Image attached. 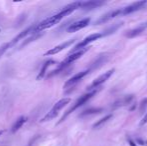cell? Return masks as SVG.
Segmentation results:
<instances>
[{"instance_id": "52a82bcc", "label": "cell", "mask_w": 147, "mask_h": 146, "mask_svg": "<svg viewBox=\"0 0 147 146\" xmlns=\"http://www.w3.org/2000/svg\"><path fill=\"white\" fill-rule=\"evenodd\" d=\"M90 70H84V71H81V72H78L77 74H75L73 77H71L69 80H67L66 82L64 83V88H70V87L74 86L76 83H78L81 79L83 78L84 76H86L87 74L89 73Z\"/></svg>"}, {"instance_id": "5b68a950", "label": "cell", "mask_w": 147, "mask_h": 146, "mask_svg": "<svg viewBox=\"0 0 147 146\" xmlns=\"http://www.w3.org/2000/svg\"><path fill=\"white\" fill-rule=\"evenodd\" d=\"M113 72H114V69H110V70H108V71H106L105 73H103L102 75H100L99 77H97V78L95 79V80H93V82L88 86V90L97 88L98 86H100L102 83H104L106 80H108V79L111 77Z\"/></svg>"}, {"instance_id": "7a4b0ae2", "label": "cell", "mask_w": 147, "mask_h": 146, "mask_svg": "<svg viewBox=\"0 0 147 146\" xmlns=\"http://www.w3.org/2000/svg\"><path fill=\"white\" fill-rule=\"evenodd\" d=\"M69 102H70V98H62L59 101H57L54 104V106L51 108V110L42 117L40 122H46V121H50V120H52V119H54L55 117L58 115L59 111L62 108H64Z\"/></svg>"}, {"instance_id": "ac0fdd59", "label": "cell", "mask_w": 147, "mask_h": 146, "mask_svg": "<svg viewBox=\"0 0 147 146\" xmlns=\"http://www.w3.org/2000/svg\"><path fill=\"white\" fill-rule=\"evenodd\" d=\"M121 25H122V23L118 24V25H114V26H112V27H110L109 29L105 30V31H104V33H102V36H107V35H109V34L114 33V32H115L116 30L118 29V28L121 27Z\"/></svg>"}, {"instance_id": "e0dca14e", "label": "cell", "mask_w": 147, "mask_h": 146, "mask_svg": "<svg viewBox=\"0 0 147 146\" xmlns=\"http://www.w3.org/2000/svg\"><path fill=\"white\" fill-rule=\"evenodd\" d=\"M43 35V33H35V34H31L30 35V37H28L26 40H24V42L22 43L21 46H24V45H27L28 43H30V42L34 41L35 39H38L39 37H41V36Z\"/></svg>"}, {"instance_id": "d6986e66", "label": "cell", "mask_w": 147, "mask_h": 146, "mask_svg": "<svg viewBox=\"0 0 147 146\" xmlns=\"http://www.w3.org/2000/svg\"><path fill=\"white\" fill-rule=\"evenodd\" d=\"M147 107V98H144L143 100L140 102V106H139V110H140V113H143L145 111Z\"/></svg>"}, {"instance_id": "9a60e30c", "label": "cell", "mask_w": 147, "mask_h": 146, "mask_svg": "<svg viewBox=\"0 0 147 146\" xmlns=\"http://www.w3.org/2000/svg\"><path fill=\"white\" fill-rule=\"evenodd\" d=\"M103 111V108H90V109H87V110L83 111L79 116L80 117H84V116H88V115L91 114H95V113H99Z\"/></svg>"}, {"instance_id": "5bb4252c", "label": "cell", "mask_w": 147, "mask_h": 146, "mask_svg": "<svg viewBox=\"0 0 147 146\" xmlns=\"http://www.w3.org/2000/svg\"><path fill=\"white\" fill-rule=\"evenodd\" d=\"M27 116H20L19 118L17 119V120L14 122V124L12 125L11 127V132L12 133H16L18 130H19L20 128H21L22 126H23L24 123L27 121Z\"/></svg>"}, {"instance_id": "9c48e42d", "label": "cell", "mask_w": 147, "mask_h": 146, "mask_svg": "<svg viewBox=\"0 0 147 146\" xmlns=\"http://www.w3.org/2000/svg\"><path fill=\"white\" fill-rule=\"evenodd\" d=\"M74 42H75V39H71V40H68V41L63 42V43H61V44H59V45L49 49L48 51L45 52L44 55H55V54L59 53V52H61L62 50H64L65 48H67L68 46H70L71 44H73Z\"/></svg>"}, {"instance_id": "603a6c76", "label": "cell", "mask_w": 147, "mask_h": 146, "mask_svg": "<svg viewBox=\"0 0 147 146\" xmlns=\"http://www.w3.org/2000/svg\"><path fill=\"white\" fill-rule=\"evenodd\" d=\"M2 134H3V130H0V136H1Z\"/></svg>"}, {"instance_id": "30bf717a", "label": "cell", "mask_w": 147, "mask_h": 146, "mask_svg": "<svg viewBox=\"0 0 147 146\" xmlns=\"http://www.w3.org/2000/svg\"><path fill=\"white\" fill-rule=\"evenodd\" d=\"M122 12V9H116V10H113V11H110L108 12V13H106L105 15L101 16V17L99 18V19L96 21V24H100V23H105V22L109 21V20L113 19V18H115L116 16L120 15Z\"/></svg>"}, {"instance_id": "ba28073f", "label": "cell", "mask_w": 147, "mask_h": 146, "mask_svg": "<svg viewBox=\"0 0 147 146\" xmlns=\"http://www.w3.org/2000/svg\"><path fill=\"white\" fill-rule=\"evenodd\" d=\"M89 22H90V18H84V19H81V20H79V21L74 22V23H72L71 25H69V27L67 28V32L72 33V32L78 31V30L86 27L89 24Z\"/></svg>"}, {"instance_id": "277c9868", "label": "cell", "mask_w": 147, "mask_h": 146, "mask_svg": "<svg viewBox=\"0 0 147 146\" xmlns=\"http://www.w3.org/2000/svg\"><path fill=\"white\" fill-rule=\"evenodd\" d=\"M101 37H102V33H93V34H91V35L87 36L84 40H82L81 42H79V43L75 46L74 49L72 50L71 53H73V52H75V51H78V50L82 49V48H85L89 43H91V42L95 41V40L99 39V38H101Z\"/></svg>"}, {"instance_id": "cb8c5ba5", "label": "cell", "mask_w": 147, "mask_h": 146, "mask_svg": "<svg viewBox=\"0 0 147 146\" xmlns=\"http://www.w3.org/2000/svg\"><path fill=\"white\" fill-rule=\"evenodd\" d=\"M0 31H1V29H0Z\"/></svg>"}, {"instance_id": "3957f363", "label": "cell", "mask_w": 147, "mask_h": 146, "mask_svg": "<svg viewBox=\"0 0 147 146\" xmlns=\"http://www.w3.org/2000/svg\"><path fill=\"white\" fill-rule=\"evenodd\" d=\"M96 92H97V90H93V91H90L89 93H86V94H84V95H82V96L79 97V98L76 100V102L73 104V106L71 107L69 110H67L66 113H64V115L61 117V119L58 121V122H57V124H60L61 122H63V121L65 120V118H66V117L68 116L69 114H71L73 111H75L77 108H79V107H81L83 104H85V103H86L87 101H88L89 99L91 98V97H93L95 94H96Z\"/></svg>"}, {"instance_id": "7c38bea8", "label": "cell", "mask_w": 147, "mask_h": 146, "mask_svg": "<svg viewBox=\"0 0 147 146\" xmlns=\"http://www.w3.org/2000/svg\"><path fill=\"white\" fill-rule=\"evenodd\" d=\"M53 64H56V61H55V60H52V59H49L43 64V65H42L41 69H40V72L38 73V75H37V80H40V79H42L44 76H45L48 67L51 65H53Z\"/></svg>"}, {"instance_id": "44dd1931", "label": "cell", "mask_w": 147, "mask_h": 146, "mask_svg": "<svg viewBox=\"0 0 147 146\" xmlns=\"http://www.w3.org/2000/svg\"><path fill=\"white\" fill-rule=\"evenodd\" d=\"M128 141H129V144H130V146H136V144H135V143H134L132 140H130V139H129V140H128Z\"/></svg>"}, {"instance_id": "2e32d148", "label": "cell", "mask_w": 147, "mask_h": 146, "mask_svg": "<svg viewBox=\"0 0 147 146\" xmlns=\"http://www.w3.org/2000/svg\"><path fill=\"white\" fill-rule=\"evenodd\" d=\"M111 117H112V114H109V115H106V116H104L103 118H101L100 120H98L96 123H94V124H93V128H99V127H101L102 125H103L104 123L107 122V121L109 120Z\"/></svg>"}, {"instance_id": "8fae6325", "label": "cell", "mask_w": 147, "mask_h": 146, "mask_svg": "<svg viewBox=\"0 0 147 146\" xmlns=\"http://www.w3.org/2000/svg\"><path fill=\"white\" fill-rule=\"evenodd\" d=\"M104 2L99 1V0H90V1H81L80 4V8L84 10H90V9H94L97 8L99 6L103 5Z\"/></svg>"}, {"instance_id": "6da1fadb", "label": "cell", "mask_w": 147, "mask_h": 146, "mask_svg": "<svg viewBox=\"0 0 147 146\" xmlns=\"http://www.w3.org/2000/svg\"><path fill=\"white\" fill-rule=\"evenodd\" d=\"M80 4L81 1H77V2H73V3L69 4V5L65 6V7L62 8L60 12H58L57 14H54V15L50 16V17L44 19L43 21H41L40 23L34 25V29H33V33H41L43 30L47 29V28H50L52 26H54L55 24H57L59 21H60L62 18H64L65 16L71 14L73 11H75L76 9H79L80 8Z\"/></svg>"}, {"instance_id": "7402d4cb", "label": "cell", "mask_w": 147, "mask_h": 146, "mask_svg": "<svg viewBox=\"0 0 147 146\" xmlns=\"http://www.w3.org/2000/svg\"><path fill=\"white\" fill-rule=\"evenodd\" d=\"M137 141H138V142H139L141 145H143V141H142V140H140V139H137Z\"/></svg>"}, {"instance_id": "ffe728a7", "label": "cell", "mask_w": 147, "mask_h": 146, "mask_svg": "<svg viewBox=\"0 0 147 146\" xmlns=\"http://www.w3.org/2000/svg\"><path fill=\"white\" fill-rule=\"evenodd\" d=\"M146 123H147V114L143 117V119L140 121V125H144V124H146Z\"/></svg>"}, {"instance_id": "4fadbf2b", "label": "cell", "mask_w": 147, "mask_h": 146, "mask_svg": "<svg viewBox=\"0 0 147 146\" xmlns=\"http://www.w3.org/2000/svg\"><path fill=\"white\" fill-rule=\"evenodd\" d=\"M146 24H142V25L138 26V27H136L135 29H132L130 30V31H128L127 33L125 34V36L127 38H133V37H136L137 35H139V34H141L142 32L145 30L146 28Z\"/></svg>"}, {"instance_id": "8992f818", "label": "cell", "mask_w": 147, "mask_h": 146, "mask_svg": "<svg viewBox=\"0 0 147 146\" xmlns=\"http://www.w3.org/2000/svg\"><path fill=\"white\" fill-rule=\"evenodd\" d=\"M146 3H147V1H144V0L143 1L134 2V3L126 6L125 8H122L121 14H123V15H128V14H130V13H133V12H135V11H138V10L141 9Z\"/></svg>"}]
</instances>
